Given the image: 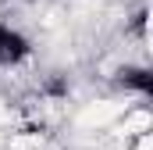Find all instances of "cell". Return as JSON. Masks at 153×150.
Instances as JSON below:
<instances>
[{"instance_id": "3", "label": "cell", "mask_w": 153, "mask_h": 150, "mask_svg": "<svg viewBox=\"0 0 153 150\" xmlns=\"http://www.w3.org/2000/svg\"><path fill=\"white\" fill-rule=\"evenodd\" d=\"M46 93H50V97H68V82H64V79H53V82L46 86Z\"/></svg>"}, {"instance_id": "4", "label": "cell", "mask_w": 153, "mask_h": 150, "mask_svg": "<svg viewBox=\"0 0 153 150\" xmlns=\"http://www.w3.org/2000/svg\"><path fill=\"white\" fill-rule=\"evenodd\" d=\"M132 29H135V32H146V11H139V14L132 18Z\"/></svg>"}, {"instance_id": "1", "label": "cell", "mask_w": 153, "mask_h": 150, "mask_svg": "<svg viewBox=\"0 0 153 150\" xmlns=\"http://www.w3.org/2000/svg\"><path fill=\"white\" fill-rule=\"evenodd\" d=\"M117 82H121L125 89L143 93V97H150V93H153V72H150V68H139V64L121 68V72H117Z\"/></svg>"}, {"instance_id": "2", "label": "cell", "mask_w": 153, "mask_h": 150, "mask_svg": "<svg viewBox=\"0 0 153 150\" xmlns=\"http://www.w3.org/2000/svg\"><path fill=\"white\" fill-rule=\"evenodd\" d=\"M22 57H29V39L11 29V36L4 39V46H0V61L4 64H18Z\"/></svg>"}]
</instances>
